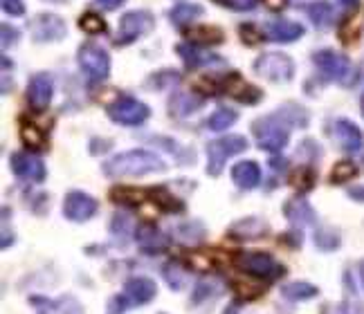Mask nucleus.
Here are the masks:
<instances>
[{"instance_id": "1", "label": "nucleus", "mask_w": 364, "mask_h": 314, "mask_svg": "<svg viewBox=\"0 0 364 314\" xmlns=\"http://www.w3.org/2000/svg\"><path fill=\"white\" fill-rule=\"evenodd\" d=\"M102 168H104V175L108 178H139L149 173H160V170L166 168V164L156 153L135 148V151H126V153L110 157L108 162H104Z\"/></svg>"}, {"instance_id": "2", "label": "nucleus", "mask_w": 364, "mask_h": 314, "mask_svg": "<svg viewBox=\"0 0 364 314\" xmlns=\"http://www.w3.org/2000/svg\"><path fill=\"white\" fill-rule=\"evenodd\" d=\"M290 128H295V126L288 121L284 110L279 108L277 112H272V115L259 117L255 124H252V133H255L261 151L282 153L290 141Z\"/></svg>"}, {"instance_id": "3", "label": "nucleus", "mask_w": 364, "mask_h": 314, "mask_svg": "<svg viewBox=\"0 0 364 314\" xmlns=\"http://www.w3.org/2000/svg\"><path fill=\"white\" fill-rule=\"evenodd\" d=\"M247 151V139L243 135H228L218 137L207 144V173L212 178H218L225 168V162L230 157Z\"/></svg>"}, {"instance_id": "4", "label": "nucleus", "mask_w": 364, "mask_h": 314, "mask_svg": "<svg viewBox=\"0 0 364 314\" xmlns=\"http://www.w3.org/2000/svg\"><path fill=\"white\" fill-rule=\"evenodd\" d=\"M313 63L321 70V75L331 81H335V83L351 85L355 81V70H353L351 61H348L346 56L340 52L319 50L313 54Z\"/></svg>"}, {"instance_id": "5", "label": "nucleus", "mask_w": 364, "mask_h": 314, "mask_svg": "<svg viewBox=\"0 0 364 314\" xmlns=\"http://www.w3.org/2000/svg\"><path fill=\"white\" fill-rule=\"evenodd\" d=\"M236 267L241 269V272H245L247 276L252 278H277L282 276L286 272L284 265H279L270 254L265 251H245V254H239L236 256Z\"/></svg>"}, {"instance_id": "6", "label": "nucleus", "mask_w": 364, "mask_h": 314, "mask_svg": "<svg viewBox=\"0 0 364 314\" xmlns=\"http://www.w3.org/2000/svg\"><path fill=\"white\" fill-rule=\"evenodd\" d=\"M255 72L268 81H277V83H286L295 75V63L288 54H279V52H268L261 54L255 61Z\"/></svg>"}, {"instance_id": "7", "label": "nucleus", "mask_w": 364, "mask_h": 314, "mask_svg": "<svg viewBox=\"0 0 364 314\" xmlns=\"http://www.w3.org/2000/svg\"><path fill=\"white\" fill-rule=\"evenodd\" d=\"M149 106L135 97H119L117 102L108 106V117L122 126H139L149 119Z\"/></svg>"}, {"instance_id": "8", "label": "nucleus", "mask_w": 364, "mask_h": 314, "mask_svg": "<svg viewBox=\"0 0 364 314\" xmlns=\"http://www.w3.org/2000/svg\"><path fill=\"white\" fill-rule=\"evenodd\" d=\"M153 25H156V18H153L151 13L144 9H135V11L124 13L122 21H119V34H117L115 43L117 45H129V43H133L139 36L151 32Z\"/></svg>"}, {"instance_id": "9", "label": "nucleus", "mask_w": 364, "mask_h": 314, "mask_svg": "<svg viewBox=\"0 0 364 314\" xmlns=\"http://www.w3.org/2000/svg\"><path fill=\"white\" fill-rule=\"evenodd\" d=\"M79 65L95 81H104L110 75V56L95 43H86L79 48Z\"/></svg>"}, {"instance_id": "10", "label": "nucleus", "mask_w": 364, "mask_h": 314, "mask_svg": "<svg viewBox=\"0 0 364 314\" xmlns=\"http://www.w3.org/2000/svg\"><path fill=\"white\" fill-rule=\"evenodd\" d=\"M97 209H100V202L83 191H70L63 200V216L70 222H88Z\"/></svg>"}, {"instance_id": "11", "label": "nucleus", "mask_w": 364, "mask_h": 314, "mask_svg": "<svg viewBox=\"0 0 364 314\" xmlns=\"http://www.w3.org/2000/svg\"><path fill=\"white\" fill-rule=\"evenodd\" d=\"M9 166L14 170V175H18L23 180H30V182H43L48 170H46V164L38 160L36 155L32 153H25V151H18V153H11L9 157Z\"/></svg>"}, {"instance_id": "12", "label": "nucleus", "mask_w": 364, "mask_h": 314, "mask_svg": "<svg viewBox=\"0 0 364 314\" xmlns=\"http://www.w3.org/2000/svg\"><path fill=\"white\" fill-rule=\"evenodd\" d=\"M30 32L32 38L38 43H54L61 40L68 32V27L61 16H54V13H41L30 23Z\"/></svg>"}, {"instance_id": "13", "label": "nucleus", "mask_w": 364, "mask_h": 314, "mask_svg": "<svg viewBox=\"0 0 364 314\" xmlns=\"http://www.w3.org/2000/svg\"><path fill=\"white\" fill-rule=\"evenodd\" d=\"M122 294L129 298L131 305H146L158 296V285L153 278L133 276V278H129L124 283V292Z\"/></svg>"}, {"instance_id": "14", "label": "nucleus", "mask_w": 364, "mask_h": 314, "mask_svg": "<svg viewBox=\"0 0 364 314\" xmlns=\"http://www.w3.org/2000/svg\"><path fill=\"white\" fill-rule=\"evenodd\" d=\"M331 133H333V139L340 144V148L346 151V153H358L364 146L362 131L353 121H348V119H335Z\"/></svg>"}, {"instance_id": "15", "label": "nucleus", "mask_w": 364, "mask_h": 314, "mask_svg": "<svg viewBox=\"0 0 364 314\" xmlns=\"http://www.w3.org/2000/svg\"><path fill=\"white\" fill-rule=\"evenodd\" d=\"M52 77L48 72L34 75L30 85H27V104L32 106V110L43 112L52 102Z\"/></svg>"}, {"instance_id": "16", "label": "nucleus", "mask_w": 364, "mask_h": 314, "mask_svg": "<svg viewBox=\"0 0 364 314\" xmlns=\"http://www.w3.org/2000/svg\"><path fill=\"white\" fill-rule=\"evenodd\" d=\"M268 232H270V224L263 218L250 216L243 220H236L228 229V236L234 240H259L263 236H268Z\"/></svg>"}, {"instance_id": "17", "label": "nucleus", "mask_w": 364, "mask_h": 314, "mask_svg": "<svg viewBox=\"0 0 364 314\" xmlns=\"http://www.w3.org/2000/svg\"><path fill=\"white\" fill-rule=\"evenodd\" d=\"M265 36L274 43H292L304 36V25L295 23V21H286V18H277V21H270L265 25Z\"/></svg>"}, {"instance_id": "18", "label": "nucleus", "mask_w": 364, "mask_h": 314, "mask_svg": "<svg viewBox=\"0 0 364 314\" xmlns=\"http://www.w3.org/2000/svg\"><path fill=\"white\" fill-rule=\"evenodd\" d=\"M178 54L182 56V61H185L187 67H193V70H198V67H207V65H223L225 61L218 59V56L214 54H207L203 52L200 48H196V43H180V45L176 48Z\"/></svg>"}, {"instance_id": "19", "label": "nucleus", "mask_w": 364, "mask_h": 314, "mask_svg": "<svg viewBox=\"0 0 364 314\" xmlns=\"http://www.w3.org/2000/svg\"><path fill=\"white\" fill-rule=\"evenodd\" d=\"M232 180L239 189L252 191L261 184V168L257 162H252V160L239 162V164L232 166Z\"/></svg>"}, {"instance_id": "20", "label": "nucleus", "mask_w": 364, "mask_h": 314, "mask_svg": "<svg viewBox=\"0 0 364 314\" xmlns=\"http://www.w3.org/2000/svg\"><path fill=\"white\" fill-rule=\"evenodd\" d=\"M284 216L295 224V227H304V224H315L317 222V213L315 209L306 202L304 197H290L284 205Z\"/></svg>"}, {"instance_id": "21", "label": "nucleus", "mask_w": 364, "mask_h": 314, "mask_svg": "<svg viewBox=\"0 0 364 314\" xmlns=\"http://www.w3.org/2000/svg\"><path fill=\"white\" fill-rule=\"evenodd\" d=\"M32 303L38 305V314H79V310H81L77 298H73V296H63V298H57V301L34 296Z\"/></svg>"}, {"instance_id": "22", "label": "nucleus", "mask_w": 364, "mask_h": 314, "mask_svg": "<svg viewBox=\"0 0 364 314\" xmlns=\"http://www.w3.org/2000/svg\"><path fill=\"white\" fill-rule=\"evenodd\" d=\"M135 240L139 242V247L146 249L149 254H156V251H162L166 247V238L156 229L153 224L144 222L139 224L135 229Z\"/></svg>"}, {"instance_id": "23", "label": "nucleus", "mask_w": 364, "mask_h": 314, "mask_svg": "<svg viewBox=\"0 0 364 314\" xmlns=\"http://www.w3.org/2000/svg\"><path fill=\"white\" fill-rule=\"evenodd\" d=\"M319 294V290L315 288L313 283H306V281H292V283H286L282 285V296L286 301H292V303H299V301H311Z\"/></svg>"}, {"instance_id": "24", "label": "nucleus", "mask_w": 364, "mask_h": 314, "mask_svg": "<svg viewBox=\"0 0 364 314\" xmlns=\"http://www.w3.org/2000/svg\"><path fill=\"white\" fill-rule=\"evenodd\" d=\"M149 195H151V200H153V205H156V207H158L160 211H164V213H182V211H185V202H182V200H178L166 187H156V189H151Z\"/></svg>"}, {"instance_id": "25", "label": "nucleus", "mask_w": 364, "mask_h": 314, "mask_svg": "<svg viewBox=\"0 0 364 314\" xmlns=\"http://www.w3.org/2000/svg\"><path fill=\"white\" fill-rule=\"evenodd\" d=\"M304 11L308 13V18H311L319 30H326V27L333 25L335 21V11H333V5L326 3V0H315V3L306 5Z\"/></svg>"}, {"instance_id": "26", "label": "nucleus", "mask_w": 364, "mask_h": 314, "mask_svg": "<svg viewBox=\"0 0 364 314\" xmlns=\"http://www.w3.org/2000/svg\"><path fill=\"white\" fill-rule=\"evenodd\" d=\"M200 104H203V99H198L196 94H191V92H178V94H173V99L169 102V108H171V115L187 117V115H191V112L198 110Z\"/></svg>"}, {"instance_id": "27", "label": "nucleus", "mask_w": 364, "mask_h": 314, "mask_svg": "<svg viewBox=\"0 0 364 314\" xmlns=\"http://www.w3.org/2000/svg\"><path fill=\"white\" fill-rule=\"evenodd\" d=\"M203 11H205V9H203L200 5H196V3H178V5L171 7L169 18H171L173 25L182 27V25H189L193 18L203 16Z\"/></svg>"}, {"instance_id": "28", "label": "nucleus", "mask_w": 364, "mask_h": 314, "mask_svg": "<svg viewBox=\"0 0 364 314\" xmlns=\"http://www.w3.org/2000/svg\"><path fill=\"white\" fill-rule=\"evenodd\" d=\"M187 36L191 43H196V45H218V43H223V30H218V27H209V25L191 27Z\"/></svg>"}, {"instance_id": "29", "label": "nucleus", "mask_w": 364, "mask_h": 314, "mask_svg": "<svg viewBox=\"0 0 364 314\" xmlns=\"http://www.w3.org/2000/svg\"><path fill=\"white\" fill-rule=\"evenodd\" d=\"M144 197H146V193L135 187H115L110 191V200L117 205H124V207H139L144 202Z\"/></svg>"}, {"instance_id": "30", "label": "nucleus", "mask_w": 364, "mask_h": 314, "mask_svg": "<svg viewBox=\"0 0 364 314\" xmlns=\"http://www.w3.org/2000/svg\"><path fill=\"white\" fill-rule=\"evenodd\" d=\"M236 119H239V112H236V110H232V108H218L214 115H209L207 128H209V131H214V133H223V131H228L230 126H234Z\"/></svg>"}, {"instance_id": "31", "label": "nucleus", "mask_w": 364, "mask_h": 314, "mask_svg": "<svg viewBox=\"0 0 364 314\" xmlns=\"http://www.w3.org/2000/svg\"><path fill=\"white\" fill-rule=\"evenodd\" d=\"M21 139L30 151H43L46 148V135L34 124H23L21 126Z\"/></svg>"}, {"instance_id": "32", "label": "nucleus", "mask_w": 364, "mask_h": 314, "mask_svg": "<svg viewBox=\"0 0 364 314\" xmlns=\"http://www.w3.org/2000/svg\"><path fill=\"white\" fill-rule=\"evenodd\" d=\"M315 180H317V173L313 166H299L295 173L290 178V184L295 187L299 193H308L313 187H315Z\"/></svg>"}, {"instance_id": "33", "label": "nucleus", "mask_w": 364, "mask_h": 314, "mask_svg": "<svg viewBox=\"0 0 364 314\" xmlns=\"http://www.w3.org/2000/svg\"><path fill=\"white\" fill-rule=\"evenodd\" d=\"M162 274H164V281L166 285H169L171 290H182L185 288V283H187V272L180 267V263H166L164 269H162Z\"/></svg>"}, {"instance_id": "34", "label": "nucleus", "mask_w": 364, "mask_h": 314, "mask_svg": "<svg viewBox=\"0 0 364 314\" xmlns=\"http://www.w3.org/2000/svg\"><path fill=\"white\" fill-rule=\"evenodd\" d=\"M315 245L321 251H333L340 247V234L331 229V227H321L315 232Z\"/></svg>"}, {"instance_id": "35", "label": "nucleus", "mask_w": 364, "mask_h": 314, "mask_svg": "<svg viewBox=\"0 0 364 314\" xmlns=\"http://www.w3.org/2000/svg\"><path fill=\"white\" fill-rule=\"evenodd\" d=\"M358 175V166L353 162H348V160H342L333 166L331 170V182L333 184H344L348 180H353Z\"/></svg>"}, {"instance_id": "36", "label": "nucleus", "mask_w": 364, "mask_h": 314, "mask_svg": "<svg viewBox=\"0 0 364 314\" xmlns=\"http://www.w3.org/2000/svg\"><path fill=\"white\" fill-rule=\"evenodd\" d=\"M178 238L185 240V242H191V245H196V242H200L205 238V227L200 222H187V224H180L178 227Z\"/></svg>"}, {"instance_id": "37", "label": "nucleus", "mask_w": 364, "mask_h": 314, "mask_svg": "<svg viewBox=\"0 0 364 314\" xmlns=\"http://www.w3.org/2000/svg\"><path fill=\"white\" fill-rule=\"evenodd\" d=\"M79 27L86 34H90V36H95V34H104L106 32V23H104V18L102 16H97V13H83V16L79 18Z\"/></svg>"}, {"instance_id": "38", "label": "nucleus", "mask_w": 364, "mask_h": 314, "mask_svg": "<svg viewBox=\"0 0 364 314\" xmlns=\"http://www.w3.org/2000/svg\"><path fill=\"white\" fill-rule=\"evenodd\" d=\"M230 94L236 99V102H241V104H257L259 99L263 97L259 88H255V85H247L245 81H241V83H239V88L232 90Z\"/></svg>"}, {"instance_id": "39", "label": "nucleus", "mask_w": 364, "mask_h": 314, "mask_svg": "<svg viewBox=\"0 0 364 314\" xmlns=\"http://www.w3.org/2000/svg\"><path fill=\"white\" fill-rule=\"evenodd\" d=\"M362 16H348L346 21H344V25L340 27V34H342V40L344 43H351L355 36H358V32H360V27H362Z\"/></svg>"}, {"instance_id": "40", "label": "nucleus", "mask_w": 364, "mask_h": 314, "mask_svg": "<svg viewBox=\"0 0 364 314\" xmlns=\"http://www.w3.org/2000/svg\"><path fill=\"white\" fill-rule=\"evenodd\" d=\"M232 290L236 292V294H241V296H245V301H252V298H259L261 294H263V290H265V285L261 288V285H250V283H241V281H234L232 283Z\"/></svg>"}, {"instance_id": "41", "label": "nucleus", "mask_w": 364, "mask_h": 314, "mask_svg": "<svg viewBox=\"0 0 364 314\" xmlns=\"http://www.w3.org/2000/svg\"><path fill=\"white\" fill-rule=\"evenodd\" d=\"M214 3L220 7H228L232 11H250L259 5V0H214Z\"/></svg>"}, {"instance_id": "42", "label": "nucleus", "mask_w": 364, "mask_h": 314, "mask_svg": "<svg viewBox=\"0 0 364 314\" xmlns=\"http://www.w3.org/2000/svg\"><path fill=\"white\" fill-rule=\"evenodd\" d=\"M239 32H241L243 43H247V45H257V43L263 40V34L257 30L255 25H241V27H239Z\"/></svg>"}, {"instance_id": "43", "label": "nucleus", "mask_w": 364, "mask_h": 314, "mask_svg": "<svg viewBox=\"0 0 364 314\" xmlns=\"http://www.w3.org/2000/svg\"><path fill=\"white\" fill-rule=\"evenodd\" d=\"M214 294V285L209 283V281H203L196 285V290H193V296H191V303H200L205 301V298H209Z\"/></svg>"}, {"instance_id": "44", "label": "nucleus", "mask_w": 364, "mask_h": 314, "mask_svg": "<svg viewBox=\"0 0 364 314\" xmlns=\"http://www.w3.org/2000/svg\"><path fill=\"white\" fill-rule=\"evenodd\" d=\"M319 314H355V310L351 303H326L321 305Z\"/></svg>"}, {"instance_id": "45", "label": "nucleus", "mask_w": 364, "mask_h": 314, "mask_svg": "<svg viewBox=\"0 0 364 314\" xmlns=\"http://www.w3.org/2000/svg\"><path fill=\"white\" fill-rule=\"evenodd\" d=\"M3 9L9 16H23L25 13V5L23 0H3Z\"/></svg>"}, {"instance_id": "46", "label": "nucleus", "mask_w": 364, "mask_h": 314, "mask_svg": "<svg viewBox=\"0 0 364 314\" xmlns=\"http://www.w3.org/2000/svg\"><path fill=\"white\" fill-rule=\"evenodd\" d=\"M14 43H18V30L16 27L3 25V50H7Z\"/></svg>"}, {"instance_id": "47", "label": "nucleus", "mask_w": 364, "mask_h": 314, "mask_svg": "<svg viewBox=\"0 0 364 314\" xmlns=\"http://www.w3.org/2000/svg\"><path fill=\"white\" fill-rule=\"evenodd\" d=\"M301 240H304L301 232H288L279 238V242H284V245H288V247H301Z\"/></svg>"}, {"instance_id": "48", "label": "nucleus", "mask_w": 364, "mask_h": 314, "mask_svg": "<svg viewBox=\"0 0 364 314\" xmlns=\"http://www.w3.org/2000/svg\"><path fill=\"white\" fill-rule=\"evenodd\" d=\"M97 5L110 11V9H117V7H122V5H124V0H97Z\"/></svg>"}, {"instance_id": "49", "label": "nucleus", "mask_w": 364, "mask_h": 314, "mask_svg": "<svg viewBox=\"0 0 364 314\" xmlns=\"http://www.w3.org/2000/svg\"><path fill=\"white\" fill-rule=\"evenodd\" d=\"M270 166L274 168V170H286V160H277V157H274V160H270Z\"/></svg>"}, {"instance_id": "50", "label": "nucleus", "mask_w": 364, "mask_h": 314, "mask_svg": "<svg viewBox=\"0 0 364 314\" xmlns=\"http://www.w3.org/2000/svg\"><path fill=\"white\" fill-rule=\"evenodd\" d=\"M348 195L355 197V200H364V189H362V187H358V189H351V191H348Z\"/></svg>"}, {"instance_id": "51", "label": "nucleus", "mask_w": 364, "mask_h": 314, "mask_svg": "<svg viewBox=\"0 0 364 314\" xmlns=\"http://www.w3.org/2000/svg\"><path fill=\"white\" fill-rule=\"evenodd\" d=\"M268 7H272V9H282V7H284V0H268Z\"/></svg>"}, {"instance_id": "52", "label": "nucleus", "mask_w": 364, "mask_h": 314, "mask_svg": "<svg viewBox=\"0 0 364 314\" xmlns=\"http://www.w3.org/2000/svg\"><path fill=\"white\" fill-rule=\"evenodd\" d=\"M223 314H239V308H236V305H228Z\"/></svg>"}, {"instance_id": "53", "label": "nucleus", "mask_w": 364, "mask_h": 314, "mask_svg": "<svg viewBox=\"0 0 364 314\" xmlns=\"http://www.w3.org/2000/svg\"><path fill=\"white\" fill-rule=\"evenodd\" d=\"M360 278H362V285H364V261L360 263Z\"/></svg>"}, {"instance_id": "54", "label": "nucleus", "mask_w": 364, "mask_h": 314, "mask_svg": "<svg viewBox=\"0 0 364 314\" xmlns=\"http://www.w3.org/2000/svg\"><path fill=\"white\" fill-rule=\"evenodd\" d=\"M340 3H342V5H353L355 0H340Z\"/></svg>"}, {"instance_id": "55", "label": "nucleus", "mask_w": 364, "mask_h": 314, "mask_svg": "<svg viewBox=\"0 0 364 314\" xmlns=\"http://www.w3.org/2000/svg\"><path fill=\"white\" fill-rule=\"evenodd\" d=\"M362 115H364V97H362Z\"/></svg>"}, {"instance_id": "56", "label": "nucleus", "mask_w": 364, "mask_h": 314, "mask_svg": "<svg viewBox=\"0 0 364 314\" xmlns=\"http://www.w3.org/2000/svg\"><path fill=\"white\" fill-rule=\"evenodd\" d=\"M52 3H65V0H52Z\"/></svg>"}, {"instance_id": "57", "label": "nucleus", "mask_w": 364, "mask_h": 314, "mask_svg": "<svg viewBox=\"0 0 364 314\" xmlns=\"http://www.w3.org/2000/svg\"><path fill=\"white\" fill-rule=\"evenodd\" d=\"M160 314H164V312H160Z\"/></svg>"}]
</instances>
